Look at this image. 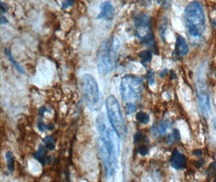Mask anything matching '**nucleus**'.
Masks as SVG:
<instances>
[{"label":"nucleus","instance_id":"7ed1b4c3","mask_svg":"<svg viewBox=\"0 0 216 182\" xmlns=\"http://www.w3.org/2000/svg\"><path fill=\"white\" fill-rule=\"evenodd\" d=\"M187 31L192 37L200 38L206 29V18L202 5L197 1L189 3L184 13Z\"/></svg>","mask_w":216,"mask_h":182},{"label":"nucleus","instance_id":"a211bd4d","mask_svg":"<svg viewBox=\"0 0 216 182\" xmlns=\"http://www.w3.org/2000/svg\"><path fill=\"white\" fill-rule=\"evenodd\" d=\"M207 172L209 175H211V177H213L215 175H216V163L215 162H213L211 163L210 167L208 168Z\"/></svg>","mask_w":216,"mask_h":182},{"label":"nucleus","instance_id":"423d86ee","mask_svg":"<svg viewBox=\"0 0 216 182\" xmlns=\"http://www.w3.org/2000/svg\"><path fill=\"white\" fill-rule=\"evenodd\" d=\"M196 92L200 111L205 117H209L211 113V98L210 91L205 79V71L203 69V66L200 67L197 72Z\"/></svg>","mask_w":216,"mask_h":182},{"label":"nucleus","instance_id":"f3484780","mask_svg":"<svg viewBox=\"0 0 216 182\" xmlns=\"http://www.w3.org/2000/svg\"><path fill=\"white\" fill-rule=\"evenodd\" d=\"M168 128V123L167 122H163L158 125L156 131L159 134H164L167 131Z\"/></svg>","mask_w":216,"mask_h":182},{"label":"nucleus","instance_id":"4468645a","mask_svg":"<svg viewBox=\"0 0 216 182\" xmlns=\"http://www.w3.org/2000/svg\"><path fill=\"white\" fill-rule=\"evenodd\" d=\"M45 143V146L46 147L47 149L49 150H54L55 148V141L54 137L52 136H47L46 138H45L43 140Z\"/></svg>","mask_w":216,"mask_h":182},{"label":"nucleus","instance_id":"cd10ccee","mask_svg":"<svg viewBox=\"0 0 216 182\" xmlns=\"http://www.w3.org/2000/svg\"><path fill=\"white\" fill-rule=\"evenodd\" d=\"M215 76H216V75H215Z\"/></svg>","mask_w":216,"mask_h":182},{"label":"nucleus","instance_id":"4be33fe9","mask_svg":"<svg viewBox=\"0 0 216 182\" xmlns=\"http://www.w3.org/2000/svg\"><path fill=\"white\" fill-rule=\"evenodd\" d=\"M73 4V0H65L63 3V8H66Z\"/></svg>","mask_w":216,"mask_h":182},{"label":"nucleus","instance_id":"f03ea898","mask_svg":"<svg viewBox=\"0 0 216 182\" xmlns=\"http://www.w3.org/2000/svg\"><path fill=\"white\" fill-rule=\"evenodd\" d=\"M120 41L118 37L107 39L100 46L97 53V69L101 75H106L113 71L117 64Z\"/></svg>","mask_w":216,"mask_h":182},{"label":"nucleus","instance_id":"9d476101","mask_svg":"<svg viewBox=\"0 0 216 182\" xmlns=\"http://www.w3.org/2000/svg\"><path fill=\"white\" fill-rule=\"evenodd\" d=\"M189 46L185 39L181 36H177L176 41V52L180 56H185L189 53Z\"/></svg>","mask_w":216,"mask_h":182},{"label":"nucleus","instance_id":"bb28decb","mask_svg":"<svg viewBox=\"0 0 216 182\" xmlns=\"http://www.w3.org/2000/svg\"><path fill=\"white\" fill-rule=\"evenodd\" d=\"M213 125H214V128L216 130V118L215 120H214V122H213Z\"/></svg>","mask_w":216,"mask_h":182},{"label":"nucleus","instance_id":"412c9836","mask_svg":"<svg viewBox=\"0 0 216 182\" xmlns=\"http://www.w3.org/2000/svg\"><path fill=\"white\" fill-rule=\"evenodd\" d=\"M37 127L39 128V130L41 131H45V130H51V128H50V126H49V125H45V123L43 122H38V124H37Z\"/></svg>","mask_w":216,"mask_h":182},{"label":"nucleus","instance_id":"ddd939ff","mask_svg":"<svg viewBox=\"0 0 216 182\" xmlns=\"http://www.w3.org/2000/svg\"><path fill=\"white\" fill-rule=\"evenodd\" d=\"M6 160H7V169L10 172H13L15 165H14V162H15V159H14L13 154L11 151H7L6 153Z\"/></svg>","mask_w":216,"mask_h":182},{"label":"nucleus","instance_id":"dca6fc26","mask_svg":"<svg viewBox=\"0 0 216 182\" xmlns=\"http://www.w3.org/2000/svg\"><path fill=\"white\" fill-rule=\"evenodd\" d=\"M139 57L140 58L142 59V62H144V63H149V62H150V60H151L152 54H151L150 51H142L140 53Z\"/></svg>","mask_w":216,"mask_h":182},{"label":"nucleus","instance_id":"39448f33","mask_svg":"<svg viewBox=\"0 0 216 182\" xmlns=\"http://www.w3.org/2000/svg\"><path fill=\"white\" fill-rule=\"evenodd\" d=\"M105 107L109 122L112 125V127L118 133L120 138L125 137L126 135L127 130L118 101L113 95H109L107 97L105 101Z\"/></svg>","mask_w":216,"mask_h":182},{"label":"nucleus","instance_id":"5701e85b","mask_svg":"<svg viewBox=\"0 0 216 182\" xmlns=\"http://www.w3.org/2000/svg\"><path fill=\"white\" fill-rule=\"evenodd\" d=\"M7 10H8V8H7V4H5L3 2H2V3H1V13H2V15H3L5 12H7Z\"/></svg>","mask_w":216,"mask_h":182},{"label":"nucleus","instance_id":"6ab92c4d","mask_svg":"<svg viewBox=\"0 0 216 182\" xmlns=\"http://www.w3.org/2000/svg\"><path fill=\"white\" fill-rule=\"evenodd\" d=\"M138 152L139 153L140 155H147L148 152H149V150H148V147L145 145H142L140 146L139 148H138Z\"/></svg>","mask_w":216,"mask_h":182},{"label":"nucleus","instance_id":"aec40b11","mask_svg":"<svg viewBox=\"0 0 216 182\" xmlns=\"http://www.w3.org/2000/svg\"><path fill=\"white\" fill-rule=\"evenodd\" d=\"M147 80L148 83L150 85H153L155 83V74H154L153 71H150L147 74Z\"/></svg>","mask_w":216,"mask_h":182},{"label":"nucleus","instance_id":"9b49d317","mask_svg":"<svg viewBox=\"0 0 216 182\" xmlns=\"http://www.w3.org/2000/svg\"><path fill=\"white\" fill-rule=\"evenodd\" d=\"M45 149H47L46 147L41 145V146H39L37 151L34 155V157L42 164H44V162L45 161V155H46V150Z\"/></svg>","mask_w":216,"mask_h":182},{"label":"nucleus","instance_id":"f8f14e48","mask_svg":"<svg viewBox=\"0 0 216 182\" xmlns=\"http://www.w3.org/2000/svg\"><path fill=\"white\" fill-rule=\"evenodd\" d=\"M136 120L141 124H147L150 121V117L147 113L140 111L136 114Z\"/></svg>","mask_w":216,"mask_h":182},{"label":"nucleus","instance_id":"6e6552de","mask_svg":"<svg viewBox=\"0 0 216 182\" xmlns=\"http://www.w3.org/2000/svg\"><path fill=\"white\" fill-rule=\"evenodd\" d=\"M114 7L109 1L102 3L100 6V13L97 16L98 19H104L107 21L112 20L114 17Z\"/></svg>","mask_w":216,"mask_h":182},{"label":"nucleus","instance_id":"0eeeda50","mask_svg":"<svg viewBox=\"0 0 216 182\" xmlns=\"http://www.w3.org/2000/svg\"><path fill=\"white\" fill-rule=\"evenodd\" d=\"M134 25L137 37L142 41V43L147 46L153 43L154 37L150 27V19L147 15H138L134 19Z\"/></svg>","mask_w":216,"mask_h":182},{"label":"nucleus","instance_id":"2eb2a0df","mask_svg":"<svg viewBox=\"0 0 216 182\" xmlns=\"http://www.w3.org/2000/svg\"><path fill=\"white\" fill-rule=\"evenodd\" d=\"M5 54H6V55H7V57H9V59H10V61L11 62V63L13 64L14 66L16 68L17 71H19V72H20L21 74H24V70H23L22 67H21V66H19V64H18V63H17L16 62V61H15L14 57H12V55H11V52L9 51L8 49H5Z\"/></svg>","mask_w":216,"mask_h":182},{"label":"nucleus","instance_id":"a878e982","mask_svg":"<svg viewBox=\"0 0 216 182\" xmlns=\"http://www.w3.org/2000/svg\"><path fill=\"white\" fill-rule=\"evenodd\" d=\"M0 23H1V25H7V24L8 23L7 18L3 16V15H1V19H0Z\"/></svg>","mask_w":216,"mask_h":182},{"label":"nucleus","instance_id":"1a4fd4ad","mask_svg":"<svg viewBox=\"0 0 216 182\" xmlns=\"http://www.w3.org/2000/svg\"><path fill=\"white\" fill-rule=\"evenodd\" d=\"M170 163L177 170H182L186 168L187 165V159L185 155L178 151L177 150L173 151L172 154L171 159H170Z\"/></svg>","mask_w":216,"mask_h":182},{"label":"nucleus","instance_id":"b1692460","mask_svg":"<svg viewBox=\"0 0 216 182\" xmlns=\"http://www.w3.org/2000/svg\"><path fill=\"white\" fill-rule=\"evenodd\" d=\"M173 138H174V139L175 140H177V141H179L180 140V133H179V131L177 130V129H175L174 130V131H173Z\"/></svg>","mask_w":216,"mask_h":182},{"label":"nucleus","instance_id":"393cba45","mask_svg":"<svg viewBox=\"0 0 216 182\" xmlns=\"http://www.w3.org/2000/svg\"><path fill=\"white\" fill-rule=\"evenodd\" d=\"M194 155H196V156H201V155H203V151H202V150L201 149H196L194 150V151H193Z\"/></svg>","mask_w":216,"mask_h":182},{"label":"nucleus","instance_id":"f257e3e1","mask_svg":"<svg viewBox=\"0 0 216 182\" xmlns=\"http://www.w3.org/2000/svg\"><path fill=\"white\" fill-rule=\"evenodd\" d=\"M142 83L141 77L128 75L121 80L120 93L122 101L126 104V114H132L135 112L137 104L142 96Z\"/></svg>","mask_w":216,"mask_h":182},{"label":"nucleus","instance_id":"20e7f679","mask_svg":"<svg viewBox=\"0 0 216 182\" xmlns=\"http://www.w3.org/2000/svg\"><path fill=\"white\" fill-rule=\"evenodd\" d=\"M81 90L83 101L92 111H99L102 108L101 94L96 79L89 74H86L81 79Z\"/></svg>","mask_w":216,"mask_h":182}]
</instances>
